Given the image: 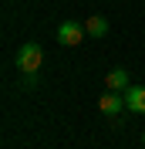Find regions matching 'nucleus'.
Here are the masks:
<instances>
[{
    "mask_svg": "<svg viewBox=\"0 0 145 149\" xmlns=\"http://www.w3.org/2000/svg\"><path fill=\"white\" fill-rule=\"evenodd\" d=\"M142 142H145V132H142Z\"/></svg>",
    "mask_w": 145,
    "mask_h": 149,
    "instance_id": "6e6552de",
    "label": "nucleus"
},
{
    "mask_svg": "<svg viewBox=\"0 0 145 149\" xmlns=\"http://www.w3.org/2000/svg\"><path fill=\"white\" fill-rule=\"evenodd\" d=\"M84 34H88V31L81 27V24H74V20H64L61 27H57V44H64V47H78L84 41Z\"/></svg>",
    "mask_w": 145,
    "mask_h": 149,
    "instance_id": "f03ea898",
    "label": "nucleus"
},
{
    "mask_svg": "<svg viewBox=\"0 0 145 149\" xmlns=\"http://www.w3.org/2000/svg\"><path fill=\"white\" fill-rule=\"evenodd\" d=\"M41 61H44L41 44L27 41V44H20V47H17V68H20V71H37V68H41Z\"/></svg>",
    "mask_w": 145,
    "mask_h": 149,
    "instance_id": "f257e3e1",
    "label": "nucleus"
},
{
    "mask_svg": "<svg viewBox=\"0 0 145 149\" xmlns=\"http://www.w3.org/2000/svg\"><path fill=\"white\" fill-rule=\"evenodd\" d=\"M122 95H125V109H128V112L145 115V85H128Z\"/></svg>",
    "mask_w": 145,
    "mask_h": 149,
    "instance_id": "7ed1b4c3",
    "label": "nucleus"
},
{
    "mask_svg": "<svg viewBox=\"0 0 145 149\" xmlns=\"http://www.w3.org/2000/svg\"><path fill=\"white\" fill-rule=\"evenodd\" d=\"M20 88H37V71H20Z\"/></svg>",
    "mask_w": 145,
    "mask_h": 149,
    "instance_id": "0eeeda50",
    "label": "nucleus"
},
{
    "mask_svg": "<svg viewBox=\"0 0 145 149\" xmlns=\"http://www.w3.org/2000/svg\"><path fill=\"white\" fill-rule=\"evenodd\" d=\"M98 109L105 112V115H118V112L125 109V95H122V92H105L98 98Z\"/></svg>",
    "mask_w": 145,
    "mask_h": 149,
    "instance_id": "20e7f679",
    "label": "nucleus"
},
{
    "mask_svg": "<svg viewBox=\"0 0 145 149\" xmlns=\"http://www.w3.org/2000/svg\"><path fill=\"white\" fill-rule=\"evenodd\" d=\"M105 85H108V92H125L128 88V71L125 68H111L108 78H105Z\"/></svg>",
    "mask_w": 145,
    "mask_h": 149,
    "instance_id": "39448f33",
    "label": "nucleus"
},
{
    "mask_svg": "<svg viewBox=\"0 0 145 149\" xmlns=\"http://www.w3.org/2000/svg\"><path fill=\"white\" fill-rule=\"evenodd\" d=\"M84 31H88L91 37H105V34H108V20L101 17V14H95V17L84 20Z\"/></svg>",
    "mask_w": 145,
    "mask_h": 149,
    "instance_id": "423d86ee",
    "label": "nucleus"
}]
</instances>
